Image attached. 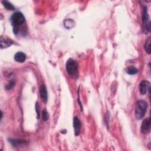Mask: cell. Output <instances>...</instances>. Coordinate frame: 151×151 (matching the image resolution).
<instances>
[{
    "label": "cell",
    "instance_id": "cell-2",
    "mask_svg": "<svg viewBox=\"0 0 151 151\" xmlns=\"http://www.w3.org/2000/svg\"><path fill=\"white\" fill-rule=\"evenodd\" d=\"M11 24L14 27L13 31L14 33L17 34L19 32V29H18V27L19 26L21 25L24 23L25 22V17L24 15L19 11H17L14 13L12 16L11 17L10 19Z\"/></svg>",
    "mask_w": 151,
    "mask_h": 151
},
{
    "label": "cell",
    "instance_id": "cell-12",
    "mask_svg": "<svg viewBox=\"0 0 151 151\" xmlns=\"http://www.w3.org/2000/svg\"><path fill=\"white\" fill-rule=\"evenodd\" d=\"M150 43H151V38L149 37L145 41L144 47L145 51L148 53V54L150 55L151 52V49H150Z\"/></svg>",
    "mask_w": 151,
    "mask_h": 151
},
{
    "label": "cell",
    "instance_id": "cell-9",
    "mask_svg": "<svg viewBox=\"0 0 151 151\" xmlns=\"http://www.w3.org/2000/svg\"><path fill=\"white\" fill-rule=\"evenodd\" d=\"M14 60L17 62L23 63L26 60V55L23 52H17L14 56Z\"/></svg>",
    "mask_w": 151,
    "mask_h": 151
},
{
    "label": "cell",
    "instance_id": "cell-15",
    "mask_svg": "<svg viewBox=\"0 0 151 151\" xmlns=\"http://www.w3.org/2000/svg\"><path fill=\"white\" fill-rule=\"evenodd\" d=\"M9 141H10V142L14 146H18V145H20L21 144H24L25 142L24 140H19V139H9Z\"/></svg>",
    "mask_w": 151,
    "mask_h": 151
},
{
    "label": "cell",
    "instance_id": "cell-4",
    "mask_svg": "<svg viewBox=\"0 0 151 151\" xmlns=\"http://www.w3.org/2000/svg\"><path fill=\"white\" fill-rule=\"evenodd\" d=\"M143 14H142V29L145 34H148L150 31V21L148 13V8L146 6L143 5Z\"/></svg>",
    "mask_w": 151,
    "mask_h": 151
},
{
    "label": "cell",
    "instance_id": "cell-8",
    "mask_svg": "<svg viewBox=\"0 0 151 151\" xmlns=\"http://www.w3.org/2000/svg\"><path fill=\"white\" fill-rule=\"evenodd\" d=\"M73 127L75 130V135L77 136L79 135L81 130V122L77 116L73 118Z\"/></svg>",
    "mask_w": 151,
    "mask_h": 151
},
{
    "label": "cell",
    "instance_id": "cell-13",
    "mask_svg": "<svg viewBox=\"0 0 151 151\" xmlns=\"http://www.w3.org/2000/svg\"><path fill=\"white\" fill-rule=\"evenodd\" d=\"M126 73L130 75H136L138 72V70L134 66H129L126 69Z\"/></svg>",
    "mask_w": 151,
    "mask_h": 151
},
{
    "label": "cell",
    "instance_id": "cell-14",
    "mask_svg": "<svg viewBox=\"0 0 151 151\" xmlns=\"http://www.w3.org/2000/svg\"><path fill=\"white\" fill-rule=\"evenodd\" d=\"M2 3L4 5V7L7 9V10H15V7L13 5V4L8 2L7 1H3Z\"/></svg>",
    "mask_w": 151,
    "mask_h": 151
},
{
    "label": "cell",
    "instance_id": "cell-18",
    "mask_svg": "<svg viewBox=\"0 0 151 151\" xmlns=\"http://www.w3.org/2000/svg\"><path fill=\"white\" fill-rule=\"evenodd\" d=\"M14 84H15V82H13V81H11L10 83H9L6 86V87H5L6 89H7V90H10V89H11V88L14 87Z\"/></svg>",
    "mask_w": 151,
    "mask_h": 151
},
{
    "label": "cell",
    "instance_id": "cell-7",
    "mask_svg": "<svg viewBox=\"0 0 151 151\" xmlns=\"http://www.w3.org/2000/svg\"><path fill=\"white\" fill-rule=\"evenodd\" d=\"M39 92L41 99L44 103H47L48 100V94L47 88L44 84H41L39 88Z\"/></svg>",
    "mask_w": 151,
    "mask_h": 151
},
{
    "label": "cell",
    "instance_id": "cell-3",
    "mask_svg": "<svg viewBox=\"0 0 151 151\" xmlns=\"http://www.w3.org/2000/svg\"><path fill=\"white\" fill-rule=\"evenodd\" d=\"M148 108V103L146 101L140 100L136 103L135 107V117L137 119H142L146 113Z\"/></svg>",
    "mask_w": 151,
    "mask_h": 151
},
{
    "label": "cell",
    "instance_id": "cell-16",
    "mask_svg": "<svg viewBox=\"0 0 151 151\" xmlns=\"http://www.w3.org/2000/svg\"><path fill=\"white\" fill-rule=\"evenodd\" d=\"M42 119L44 121H47L49 118V114L46 110H44L42 113Z\"/></svg>",
    "mask_w": 151,
    "mask_h": 151
},
{
    "label": "cell",
    "instance_id": "cell-10",
    "mask_svg": "<svg viewBox=\"0 0 151 151\" xmlns=\"http://www.w3.org/2000/svg\"><path fill=\"white\" fill-rule=\"evenodd\" d=\"M1 49L7 48L9 46H11V44L13 43V41L11 40L5 38V37L4 38L1 37Z\"/></svg>",
    "mask_w": 151,
    "mask_h": 151
},
{
    "label": "cell",
    "instance_id": "cell-5",
    "mask_svg": "<svg viewBox=\"0 0 151 151\" xmlns=\"http://www.w3.org/2000/svg\"><path fill=\"white\" fill-rule=\"evenodd\" d=\"M150 118L145 119L141 125L140 132L142 134H146L150 132Z\"/></svg>",
    "mask_w": 151,
    "mask_h": 151
},
{
    "label": "cell",
    "instance_id": "cell-17",
    "mask_svg": "<svg viewBox=\"0 0 151 151\" xmlns=\"http://www.w3.org/2000/svg\"><path fill=\"white\" fill-rule=\"evenodd\" d=\"M35 110H36L37 112V118L38 119H40V106L39 104V103H36L35 104Z\"/></svg>",
    "mask_w": 151,
    "mask_h": 151
},
{
    "label": "cell",
    "instance_id": "cell-11",
    "mask_svg": "<svg viewBox=\"0 0 151 151\" xmlns=\"http://www.w3.org/2000/svg\"><path fill=\"white\" fill-rule=\"evenodd\" d=\"M76 25V23L72 19H66L64 21V25L67 29H72Z\"/></svg>",
    "mask_w": 151,
    "mask_h": 151
},
{
    "label": "cell",
    "instance_id": "cell-1",
    "mask_svg": "<svg viewBox=\"0 0 151 151\" xmlns=\"http://www.w3.org/2000/svg\"><path fill=\"white\" fill-rule=\"evenodd\" d=\"M66 69L67 72L71 77L75 79H77L78 78V69L76 61L73 59H69L66 63Z\"/></svg>",
    "mask_w": 151,
    "mask_h": 151
},
{
    "label": "cell",
    "instance_id": "cell-6",
    "mask_svg": "<svg viewBox=\"0 0 151 151\" xmlns=\"http://www.w3.org/2000/svg\"><path fill=\"white\" fill-rule=\"evenodd\" d=\"M150 88V83L148 81L143 80L139 84V89L140 93L142 95L145 94L148 90H149V88Z\"/></svg>",
    "mask_w": 151,
    "mask_h": 151
}]
</instances>
